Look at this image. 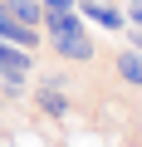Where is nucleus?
Wrapping results in <instances>:
<instances>
[{
	"label": "nucleus",
	"mask_w": 142,
	"mask_h": 147,
	"mask_svg": "<svg viewBox=\"0 0 142 147\" xmlns=\"http://www.w3.org/2000/svg\"><path fill=\"white\" fill-rule=\"evenodd\" d=\"M122 34H127V44H132V49H142V25H127Z\"/></svg>",
	"instance_id": "9"
},
{
	"label": "nucleus",
	"mask_w": 142,
	"mask_h": 147,
	"mask_svg": "<svg viewBox=\"0 0 142 147\" xmlns=\"http://www.w3.org/2000/svg\"><path fill=\"white\" fill-rule=\"evenodd\" d=\"M30 79L34 74V54L25 49V44H10V39H0V79Z\"/></svg>",
	"instance_id": "4"
},
{
	"label": "nucleus",
	"mask_w": 142,
	"mask_h": 147,
	"mask_svg": "<svg viewBox=\"0 0 142 147\" xmlns=\"http://www.w3.org/2000/svg\"><path fill=\"white\" fill-rule=\"evenodd\" d=\"M39 5H44V15H64V10H79L74 0H39Z\"/></svg>",
	"instance_id": "7"
},
{
	"label": "nucleus",
	"mask_w": 142,
	"mask_h": 147,
	"mask_svg": "<svg viewBox=\"0 0 142 147\" xmlns=\"http://www.w3.org/2000/svg\"><path fill=\"white\" fill-rule=\"evenodd\" d=\"M34 108H39L44 118H69V113H74V103H69V93H64V84L54 79V74L34 88Z\"/></svg>",
	"instance_id": "3"
},
{
	"label": "nucleus",
	"mask_w": 142,
	"mask_h": 147,
	"mask_svg": "<svg viewBox=\"0 0 142 147\" xmlns=\"http://www.w3.org/2000/svg\"><path fill=\"white\" fill-rule=\"evenodd\" d=\"M25 93H30V79H15V74L0 79V98H5V103H20Z\"/></svg>",
	"instance_id": "6"
},
{
	"label": "nucleus",
	"mask_w": 142,
	"mask_h": 147,
	"mask_svg": "<svg viewBox=\"0 0 142 147\" xmlns=\"http://www.w3.org/2000/svg\"><path fill=\"white\" fill-rule=\"evenodd\" d=\"M0 108H5V98H0Z\"/></svg>",
	"instance_id": "11"
},
{
	"label": "nucleus",
	"mask_w": 142,
	"mask_h": 147,
	"mask_svg": "<svg viewBox=\"0 0 142 147\" xmlns=\"http://www.w3.org/2000/svg\"><path fill=\"white\" fill-rule=\"evenodd\" d=\"M122 10H127V25H142V0H122Z\"/></svg>",
	"instance_id": "8"
},
{
	"label": "nucleus",
	"mask_w": 142,
	"mask_h": 147,
	"mask_svg": "<svg viewBox=\"0 0 142 147\" xmlns=\"http://www.w3.org/2000/svg\"><path fill=\"white\" fill-rule=\"evenodd\" d=\"M0 137H5V127H0Z\"/></svg>",
	"instance_id": "12"
},
{
	"label": "nucleus",
	"mask_w": 142,
	"mask_h": 147,
	"mask_svg": "<svg viewBox=\"0 0 142 147\" xmlns=\"http://www.w3.org/2000/svg\"><path fill=\"white\" fill-rule=\"evenodd\" d=\"M113 5H122V0H113Z\"/></svg>",
	"instance_id": "10"
},
{
	"label": "nucleus",
	"mask_w": 142,
	"mask_h": 147,
	"mask_svg": "<svg viewBox=\"0 0 142 147\" xmlns=\"http://www.w3.org/2000/svg\"><path fill=\"white\" fill-rule=\"evenodd\" d=\"M74 5H79V15H83L88 25H98V30H108V34H122V30H127V10L113 5V0H74Z\"/></svg>",
	"instance_id": "2"
},
{
	"label": "nucleus",
	"mask_w": 142,
	"mask_h": 147,
	"mask_svg": "<svg viewBox=\"0 0 142 147\" xmlns=\"http://www.w3.org/2000/svg\"><path fill=\"white\" fill-rule=\"evenodd\" d=\"M113 74H118V84H127V88L142 93V49L122 44V49L113 54Z\"/></svg>",
	"instance_id": "5"
},
{
	"label": "nucleus",
	"mask_w": 142,
	"mask_h": 147,
	"mask_svg": "<svg viewBox=\"0 0 142 147\" xmlns=\"http://www.w3.org/2000/svg\"><path fill=\"white\" fill-rule=\"evenodd\" d=\"M44 44L54 49V59H69V64H88L98 54L93 34H88V20L79 10H64V15H44Z\"/></svg>",
	"instance_id": "1"
}]
</instances>
